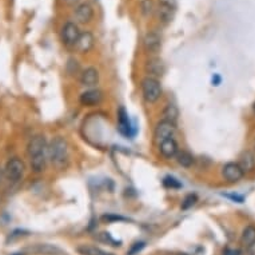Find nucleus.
<instances>
[{"mask_svg":"<svg viewBox=\"0 0 255 255\" xmlns=\"http://www.w3.org/2000/svg\"><path fill=\"white\" fill-rule=\"evenodd\" d=\"M12 255H25V253L24 251H20V253H15V254H12Z\"/></svg>","mask_w":255,"mask_h":255,"instance_id":"nucleus-33","label":"nucleus"},{"mask_svg":"<svg viewBox=\"0 0 255 255\" xmlns=\"http://www.w3.org/2000/svg\"><path fill=\"white\" fill-rule=\"evenodd\" d=\"M239 166L241 168L245 171H251V170H254L255 167V158L254 155L246 151V152H243L242 156H241V160H239Z\"/></svg>","mask_w":255,"mask_h":255,"instance_id":"nucleus-20","label":"nucleus"},{"mask_svg":"<svg viewBox=\"0 0 255 255\" xmlns=\"http://www.w3.org/2000/svg\"><path fill=\"white\" fill-rule=\"evenodd\" d=\"M98 239L102 241V242H106L111 245V246H121V242L119 241H115V239L109 234V233H101V234L98 235Z\"/></svg>","mask_w":255,"mask_h":255,"instance_id":"nucleus-26","label":"nucleus"},{"mask_svg":"<svg viewBox=\"0 0 255 255\" xmlns=\"http://www.w3.org/2000/svg\"><path fill=\"white\" fill-rule=\"evenodd\" d=\"M47 156L48 155H38V156H34V158H29L31 159V168H32V171L34 172H42L44 171V168H46L47 164Z\"/></svg>","mask_w":255,"mask_h":255,"instance_id":"nucleus-23","label":"nucleus"},{"mask_svg":"<svg viewBox=\"0 0 255 255\" xmlns=\"http://www.w3.org/2000/svg\"><path fill=\"white\" fill-rule=\"evenodd\" d=\"M162 86L155 78L147 76L142 80V95L147 103H156L162 97Z\"/></svg>","mask_w":255,"mask_h":255,"instance_id":"nucleus-2","label":"nucleus"},{"mask_svg":"<svg viewBox=\"0 0 255 255\" xmlns=\"http://www.w3.org/2000/svg\"><path fill=\"white\" fill-rule=\"evenodd\" d=\"M76 251L80 255H114L113 253L102 250L101 247L92 246V245H79L76 247Z\"/></svg>","mask_w":255,"mask_h":255,"instance_id":"nucleus-18","label":"nucleus"},{"mask_svg":"<svg viewBox=\"0 0 255 255\" xmlns=\"http://www.w3.org/2000/svg\"><path fill=\"white\" fill-rule=\"evenodd\" d=\"M25 255L27 254H38V255H64V251L59 249L55 245L50 243H38L34 246H29L24 249Z\"/></svg>","mask_w":255,"mask_h":255,"instance_id":"nucleus-7","label":"nucleus"},{"mask_svg":"<svg viewBox=\"0 0 255 255\" xmlns=\"http://www.w3.org/2000/svg\"><path fill=\"white\" fill-rule=\"evenodd\" d=\"M176 255H188V254H186V253H179V254H176Z\"/></svg>","mask_w":255,"mask_h":255,"instance_id":"nucleus-35","label":"nucleus"},{"mask_svg":"<svg viewBox=\"0 0 255 255\" xmlns=\"http://www.w3.org/2000/svg\"><path fill=\"white\" fill-rule=\"evenodd\" d=\"M75 19L80 24H88L94 19V8L90 3H79L75 8Z\"/></svg>","mask_w":255,"mask_h":255,"instance_id":"nucleus-11","label":"nucleus"},{"mask_svg":"<svg viewBox=\"0 0 255 255\" xmlns=\"http://www.w3.org/2000/svg\"><path fill=\"white\" fill-rule=\"evenodd\" d=\"M163 183L166 187H170V188H179L180 187V183L175 178H172V176H167V178H164Z\"/></svg>","mask_w":255,"mask_h":255,"instance_id":"nucleus-27","label":"nucleus"},{"mask_svg":"<svg viewBox=\"0 0 255 255\" xmlns=\"http://www.w3.org/2000/svg\"><path fill=\"white\" fill-rule=\"evenodd\" d=\"M243 170L241 168L238 163H226L222 168V175L223 178L227 180V182H230V183H237L239 180L243 178Z\"/></svg>","mask_w":255,"mask_h":255,"instance_id":"nucleus-10","label":"nucleus"},{"mask_svg":"<svg viewBox=\"0 0 255 255\" xmlns=\"http://www.w3.org/2000/svg\"><path fill=\"white\" fill-rule=\"evenodd\" d=\"M197 202H198V197L195 195V194H188V195H186L183 202H182V209L183 210L191 209Z\"/></svg>","mask_w":255,"mask_h":255,"instance_id":"nucleus-24","label":"nucleus"},{"mask_svg":"<svg viewBox=\"0 0 255 255\" xmlns=\"http://www.w3.org/2000/svg\"><path fill=\"white\" fill-rule=\"evenodd\" d=\"M118 128L121 131V134H123L125 136H130L131 122L123 107H122V109L119 110V113H118Z\"/></svg>","mask_w":255,"mask_h":255,"instance_id":"nucleus-17","label":"nucleus"},{"mask_svg":"<svg viewBox=\"0 0 255 255\" xmlns=\"http://www.w3.org/2000/svg\"><path fill=\"white\" fill-rule=\"evenodd\" d=\"M223 255H242V251L239 249H234V247H226L223 250Z\"/></svg>","mask_w":255,"mask_h":255,"instance_id":"nucleus-29","label":"nucleus"},{"mask_svg":"<svg viewBox=\"0 0 255 255\" xmlns=\"http://www.w3.org/2000/svg\"><path fill=\"white\" fill-rule=\"evenodd\" d=\"M253 111H254V114H255V102H254V105H253Z\"/></svg>","mask_w":255,"mask_h":255,"instance_id":"nucleus-36","label":"nucleus"},{"mask_svg":"<svg viewBox=\"0 0 255 255\" xmlns=\"http://www.w3.org/2000/svg\"><path fill=\"white\" fill-rule=\"evenodd\" d=\"M178 118H179V110L176 107L175 105H167L164 107L163 110V121H167V122H171V123H175L176 125V121H178Z\"/></svg>","mask_w":255,"mask_h":255,"instance_id":"nucleus-22","label":"nucleus"},{"mask_svg":"<svg viewBox=\"0 0 255 255\" xmlns=\"http://www.w3.org/2000/svg\"><path fill=\"white\" fill-rule=\"evenodd\" d=\"M80 83L83 84L84 87H95V86L99 83V72H98L97 68H86V70L82 72V76H80Z\"/></svg>","mask_w":255,"mask_h":255,"instance_id":"nucleus-14","label":"nucleus"},{"mask_svg":"<svg viewBox=\"0 0 255 255\" xmlns=\"http://www.w3.org/2000/svg\"><path fill=\"white\" fill-rule=\"evenodd\" d=\"M25 171V164L24 162L19 158H12L9 159L4 168V175L5 178L12 182V183H17L19 180H21L23 175Z\"/></svg>","mask_w":255,"mask_h":255,"instance_id":"nucleus-3","label":"nucleus"},{"mask_svg":"<svg viewBox=\"0 0 255 255\" xmlns=\"http://www.w3.org/2000/svg\"><path fill=\"white\" fill-rule=\"evenodd\" d=\"M47 150H48V147H47L46 138L43 135H36V136H34V138L29 140L28 147H27L29 158L47 154Z\"/></svg>","mask_w":255,"mask_h":255,"instance_id":"nucleus-8","label":"nucleus"},{"mask_svg":"<svg viewBox=\"0 0 255 255\" xmlns=\"http://www.w3.org/2000/svg\"><path fill=\"white\" fill-rule=\"evenodd\" d=\"M175 159L176 162H178V164L184 168H190L194 164V162H195V160H194V156L190 154L188 151H178Z\"/></svg>","mask_w":255,"mask_h":255,"instance_id":"nucleus-21","label":"nucleus"},{"mask_svg":"<svg viewBox=\"0 0 255 255\" xmlns=\"http://www.w3.org/2000/svg\"><path fill=\"white\" fill-rule=\"evenodd\" d=\"M140 8H142V13L144 16H150L151 13L154 12V3L151 0H143L140 3Z\"/></svg>","mask_w":255,"mask_h":255,"instance_id":"nucleus-25","label":"nucleus"},{"mask_svg":"<svg viewBox=\"0 0 255 255\" xmlns=\"http://www.w3.org/2000/svg\"><path fill=\"white\" fill-rule=\"evenodd\" d=\"M1 178H3V171H1V168H0V182H1Z\"/></svg>","mask_w":255,"mask_h":255,"instance_id":"nucleus-34","label":"nucleus"},{"mask_svg":"<svg viewBox=\"0 0 255 255\" xmlns=\"http://www.w3.org/2000/svg\"><path fill=\"white\" fill-rule=\"evenodd\" d=\"M176 132V125L167 121H160L154 130V138L158 143L163 142L166 139L174 138Z\"/></svg>","mask_w":255,"mask_h":255,"instance_id":"nucleus-5","label":"nucleus"},{"mask_svg":"<svg viewBox=\"0 0 255 255\" xmlns=\"http://www.w3.org/2000/svg\"><path fill=\"white\" fill-rule=\"evenodd\" d=\"M103 99V92L98 88H90L87 91L80 94L79 102L84 107H92V106L99 105Z\"/></svg>","mask_w":255,"mask_h":255,"instance_id":"nucleus-9","label":"nucleus"},{"mask_svg":"<svg viewBox=\"0 0 255 255\" xmlns=\"http://www.w3.org/2000/svg\"><path fill=\"white\" fill-rule=\"evenodd\" d=\"M144 246H146V243L144 242H138L135 243V245H132V247L130 249V251L127 253V255H135L138 254V253H140V251L144 249Z\"/></svg>","mask_w":255,"mask_h":255,"instance_id":"nucleus-28","label":"nucleus"},{"mask_svg":"<svg viewBox=\"0 0 255 255\" xmlns=\"http://www.w3.org/2000/svg\"><path fill=\"white\" fill-rule=\"evenodd\" d=\"M176 9H178V1L176 0H159L158 5V17L160 23L170 24L174 20Z\"/></svg>","mask_w":255,"mask_h":255,"instance_id":"nucleus-4","label":"nucleus"},{"mask_svg":"<svg viewBox=\"0 0 255 255\" xmlns=\"http://www.w3.org/2000/svg\"><path fill=\"white\" fill-rule=\"evenodd\" d=\"M80 36V29L74 21H67L62 28V40L68 47L76 46V42Z\"/></svg>","mask_w":255,"mask_h":255,"instance_id":"nucleus-6","label":"nucleus"},{"mask_svg":"<svg viewBox=\"0 0 255 255\" xmlns=\"http://www.w3.org/2000/svg\"><path fill=\"white\" fill-rule=\"evenodd\" d=\"M95 44V38L94 35L90 32V31H86V32H80V36L76 42V48L80 51V52H88L91 50L92 47Z\"/></svg>","mask_w":255,"mask_h":255,"instance_id":"nucleus-16","label":"nucleus"},{"mask_svg":"<svg viewBox=\"0 0 255 255\" xmlns=\"http://www.w3.org/2000/svg\"><path fill=\"white\" fill-rule=\"evenodd\" d=\"M246 255H255V242L246 247Z\"/></svg>","mask_w":255,"mask_h":255,"instance_id":"nucleus-30","label":"nucleus"},{"mask_svg":"<svg viewBox=\"0 0 255 255\" xmlns=\"http://www.w3.org/2000/svg\"><path fill=\"white\" fill-rule=\"evenodd\" d=\"M143 46H144V50L150 54H156L160 47H162V38L158 32L155 31H150L147 32L144 39H143Z\"/></svg>","mask_w":255,"mask_h":255,"instance_id":"nucleus-12","label":"nucleus"},{"mask_svg":"<svg viewBox=\"0 0 255 255\" xmlns=\"http://www.w3.org/2000/svg\"><path fill=\"white\" fill-rule=\"evenodd\" d=\"M159 150H160V154H162L163 158L172 159L175 158L176 154H178L179 147H178V143L175 142V139L171 138L159 143Z\"/></svg>","mask_w":255,"mask_h":255,"instance_id":"nucleus-13","label":"nucleus"},{"mask_svg":"<svg viewBox=\"0 0 255 255\" xmlns=\"http://www.w3.org/2000/svg\"><path fill=\"white\" fill-rule=\"evenodd\" d=\"M146 70L148 72V75L151 78H155V79H158L159 76H162L166 71V67H164V63L162 59L159 58H152L150 59L148 62H147Z\"/></svg>","mask_w":255,"mask_h":255,"instance_id":"nucleus-15","label":"nucleus"},{"mask_svg":"<svg viewBox=\"0 0 255 255\" xmlns=\"http://www.w3.org/2000/svg\"><path fill=\"white\" fill-rule=\"evenodd\" d=\"M255 242V226H246L241 234V245L245 247L250 246Z\"/></svg>","mask_w":255,"mask_h":255,"instance_id":"nucleus-19","label":"nucleus"},{"mask_svg":"<svg viewBox=\"0 0 255 255\" xmlns=\"http://www.w3.org/2000/svg\"><path fill=\"white\" fill-rule=\"evenodd\" d=\"M63 1H64V4L66 5H70V7H72V5L79 4L80 0H63Z\"/></svg>","mask_w":255,"mask_h":255,"instance_id":"nucleus-31","label":"nucleus"},{"mask_svg":"<svg viewBox=\"0 0 255 255\" xmlns=\"http://www.w3.org/2000/svg\"><path fill=\"white\" fill-rule=\"evenodd\" d=\"M47 155L56 168L62 170L66 167L68 164V159H70L67 140L62 136H56L52 139V142L50 143L48 150H47Z\"/></svg>","mask_w":255,"mask_h":255,"instance_id":"nucleus-1","label":"nucleus"},{"mask_svg":"<svg viewBox=\"0 0 255 255\" xmlns=\"http://www.w3.org/2000/svg\"><path fill=\"white\" fill-rule=\"evenodd\" d=\"M219 82H221V78H219L218 75H215V78H213V83H215V86H218Z\"/></svg>","mask_w":255,"mask_h":255,"instance_id":"nucleus-32","label":"nucleus"}]
</instances>
